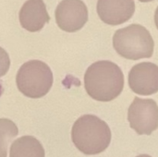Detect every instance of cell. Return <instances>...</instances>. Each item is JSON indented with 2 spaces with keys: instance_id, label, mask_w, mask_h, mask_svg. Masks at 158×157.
<instances>
[{
  "instance_id": "cell-4",
  "label": "cell",
  "mask_w": 158,
  "mask_h": 157,
  "mask_svg": "<svg viewBox=\"0 0 158 157\" xmlns=\"http://www.w3.org/2000/svg\"><path fill=\"white\" fill-rule=\"evenodd\" d=\"M53 81L51 68L40 60H30L24 63L16 76L19 91L26 97L32 99L46 95L52 88Z\"/></svg>"
},
{
  "instance_id": "cell-6",
  "label": "cell",
  "mask_w": 158,
  "mask_h": 157,
  "mask_svg": "<svg viewBox=\"0 0 158 157\" xmlns=\"http://www.w3.org/2000/svg\"><path fill=\"white\" fill-rule=\"evenodd\" d=\"M55 16L62 31L75 32L88 21V8L81 0H62L56 6Z\"/></svg>"
},
{
  "instance_id": "cell-12",
  "label": "cell",
  "mask_w": 158,
  "mask_h": 157,
  "mask_svg": "<svg viewBox=\"0 0 158 157\" xmlns=\"http://www.w3.org/2000/svg\"><path fill=\"white\" fill-rule=\"evenodd\" d=\"M10 67L9 56L5 49L0 47V78L5 76Z\"/></svg>"
},
{
  "instance_id": "cell-15",
  "label": "cell",
  "mask_w": 158,
  "mask_h": 157,
  "mask_svg": "<svg viewBox=\"0 0 158 157\" xmlns=\"http://www.w3.org/2000/svg\"><path fill=\"white\" fill-rule=\"evenodd\" d=\"M141 2H143V3H146V2H151V1H154V0H139Z\"/></svg>"
},
{
  "instance_id": "cell-1",
  "label": "cell",
  "mask_w": 158,
  "mask_h": 157,
  "mask_svg": "<svg viewBox=\"0 0 158 157\" xmlns=\"http://www.w3.org/2000/svg\"><path fill=\"white\" fill-rule=\"evenodd\" d=\"M84 87L90 97L99 102L116 99L124 87V75L115 63L101 60L92 64L84 75Z\"/></svg>"
},
{
  "instance_id": "cell-14",
  "label": "cell",
  "mask_w": 158,
  "mask_h": 157,
  "mask_svg": "<svg viewBox=\"0 0 158 157\" xmlns=\"http://www.w3.org/2000/svg\"><path fill=\"white\" fill-rule=\"evenodd\" d=\"M137 157H152V156H150V155H138Z\"/></svg>"
},
{
  "instance_id": "cell-10",
  "label": "cell",
  "mask_w": 158,
  "mask_h": 157,
  "mask_svg": "<svg viewBox=\"0 0 158 157\" xmlns=\"http://www.w3.org/2000/svg\"><path fill=\"white\" fill-rule=\"evenodd\" d=\"M41 143L32 136H22L12 143L9 157H44Z\"/></svg>"
},
{
  "instance_id": "cell-9",
  "label": "cell",
  "mask_w": 158,
  "mask_h": 157,
  "mask_svg": "<svg viewBox=\"0 0 158 157\" xmlns=\"http://www.w3.org/2000/svg\"><path fill=\"white\" fill-rule=\"evenodd\" d=\"M19 19L23 29L36 32L49 22L50 16L43 0H27L19 10Z\"/></svg>"
},
{
  "instance_id": "cell-8",
  "label": "cell",
  "mask_w": 158,
  "mask_h": 157,
  "mask_svg": "<svg viewBox=\"0 0 158 157\" xmlns=\"http://www.w3.org/2000/svg\"><path fill=\"white\" fill-rule=\"evenodd\" d=\"M97 14L108 25H120L128 21L135 12L134 0H98Z\"/></svg>"
},
{
  "instance_id": "cell-7",
  "label": "cell",
  "mask_w": 158,
  "mask_h": 157,
  "mask_svg": "<svg viewBox=\"0 0 158 157\" xmlns=\"http://www.w3.org/2000/svg\"><path fill=\"white\" fill-rule=\"evenodd\" d=\"M129 85L133 93L152 95L158 92V66L143 62L133 66L129 73Z\"/></svg>"
},
{
  "instance_id": "cell-5",
  "label": "cell",
  "mask_w": 158,
  "mask_h": 157,
  "mask_svg": "<svg viewBox=\"0 0 158 157\" xmlns=\"http://www.w3.org/2000/svg\"><path fill=\"white\" fill-rule=\"evenodd\" d=\"M130 126L139 135H151L158 128V105L152 99L135 97L128 110Z\"/></svg>"
},
{
  "instance_id": "cell-11",
  "label": "cell",
  "mask_w": 158,
  "mask_h": 157,
  "mask_svg": "<svg viewBox=\"0 0 158 157\" xmlns=\"http://www.w3.org/2000/svg\"><path fill=\"white\" fill-rule=\"evenodd\" d=\"M18 134V127L12 120L0 118V157H6L8 145Z\"/></svg>"
},
{
  "instance_id": "cell-13",
  "label": "cell",
  "mask_w": 158,
  "mask_h": 157,
  "mask_svg": "<svg viewBox=\"0 0 158 157\" xmlns=\"http://www.w3.org/2000/svg\"><path fill=\"white\" fill-rule=\"evenodd\" d=\"M155 23H156V26L158 29V6L156 10V13H155Z\"/></svg>"
},
{
  "instance_id": "cell-2",
  "label": "cell",
  "mask_w": 158,
  "mask_h": 157,
  "mask_svg": "<svg viewBox=\"0 0 158 157\" xmlns=\"http://www.w3.org/2000/svg\"><path fill=\"white\" fill-rule=\"evenodd\" d=\"M71 140L82 154L98 155L109 146L111 130L108 125L98 117L84 115L75 121L71 130Z\"/></svg>"
},
{
  "instance_id": "cell-3",
  "label": "cell",
  "mask_w": 158,
  "mask_h": 157,
  "mask_svg": "<svg viewBox=\"0 0 158 157\" xmlns=\"http://www.w3.org/2000/svg\"><path fill=\"white\" fill-rule=\"evenodd\" d=\"M113 46L122 57L138 60L153 56L155 43L146 28L139 24H131L115 32Z\"/></svg>"
}]
</instances>
